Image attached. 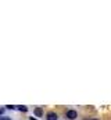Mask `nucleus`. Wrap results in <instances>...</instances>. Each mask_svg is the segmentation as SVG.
<instances>
[{"label":"nucleus","instance_id":"1","mask_svg":"<svg viewBox=\"0 0 111 120\" xmlns=\"http://www.w3.org/2000/svg\"><path fill=\"white\" fill-rule=\"evenodd\" d=\"M65 117L68 120H75L78 117V112H76L75 109H69V110L65 112Z\"/></svg>","mask_w":111,"mask_h":120},{"label":"nucleus","instance_id":"9","mask_svg":"<svg viewBox=\"0 0 111 120\" xmlns=\"http://www.w3.org/2000/svg\"><path fill=\"white\" fill-rule=\"evenodd\" d=\"M90 120H99V119H90Z\"/></svg>","mask_w":111,"mask_h":120},{"label":"nucleus","instance_id":"6","mask_svg":"<svg viewBox=\"0 0 111 120\" xmlns=\"http://www.w3.org/2000/svg\"><path fill=\"white\" fill-rule=\"evenodd\" d=\"M0 120H11V117H8V116H1Z\"/></svg>","mask_w":111,"mask_h":120},{"label":"nucleus","instance_id":"4","mask_svg":"<svg viewBox=\"0 0 111 120\" xmlns=\"http://www.w3.org/2000/svg\"><path fill=\"white\" fill-rule=\"evenodd\" d=\"M15 109H18L20 112H27V110H28L27 106H18V108H15Z\"/></svg>","mask_w":111,"mask_h":120},{"label":"nucleus","instance_id":"5","mask_svg":"<svg viewBox=\"0 0 111 120\" xmlns=\"http://www.w3.org/2000/svg\"><path fill=\"white\" fill-rule=\"evenodd\" d=\"M4 109H11V110H13V109H15V106H13V105H6Z\"/></svg>","mask_w":111,"mask_h":120},{"label":"nucleus","instance_id":"2","mask_svg":"<svg viewBox=\"0 0 111 120\" xmlns=\"http://www.w3.org/2000/svg\"><path fill=\"white\" fill-rule=\"evenodd\" d=\"M33 115H35L36 117H43V109H42L40 106L35 108V109H33Z\"/></svg>","mask_w":111,"mask_h":120},{"label":"nucleus","instance_id":"8","mask_svg":"<svg viewBox=\"0 0 111 120\" xmlns=\"http://www.w3.org/2000/svg\"><path fill=\"white\" fill-rule=\"evenodd\" d=\"M31 120H38V119H33V117H31Z\"/></svg>","mask_w":111,"mask_h":120},{"label":"nucleus","instance_id":"3","mask_svg":"<svg viewBox=\"0 0 111 120\" xmlns=\"http://www.w3.org/2000/svg\"><path fill=\"white\" fill-rule=\"evenodd\" d=\"M57 119H58V116H57L56 112H49L46 115V120H57Z\"/></svg>","mask_w":111,"mask_h":120},{"label":"nucleus","instance_id":"7","mask_svg":"<svg viewBox=\"0 0 111 120\" xmlns=\"http://www.w3.org/2000/svg\"><path fill=\"white\" fill-rule=\"evenodd\" d=\"M4 110H6V109H4V108H1V109H0V116H1V115H3V113H4Z\"/></svg>","mask_w":111,"mask_h":120}]
</instances>
